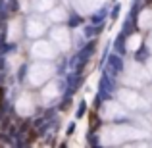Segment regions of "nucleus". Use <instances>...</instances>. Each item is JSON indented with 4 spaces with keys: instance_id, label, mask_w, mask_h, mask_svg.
I'll use <instances>...</instances> for the list:
<instances>
[]
</instances>
